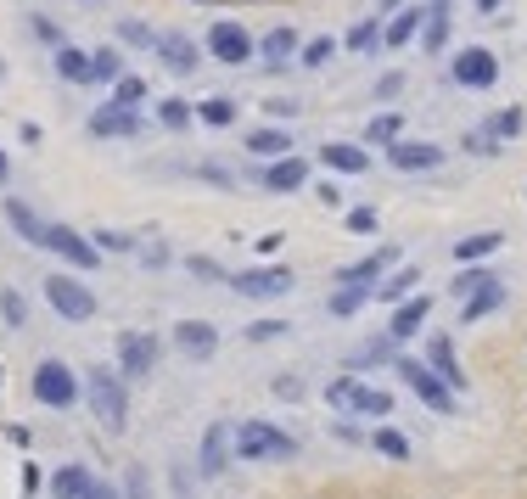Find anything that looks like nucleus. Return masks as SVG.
Returning a JSON list of instances; mask_svg holds the SVG:
<instances>
[{
  "mask_svg": "<svg viewBox=\"0 0 527 499\" xmlns=\"http://www.w3.org/2000/svg\"><path fill=\"white\" fill-rule=\"evenodd\" d=\"M230 460H236V449H230V421H208V432H202V443H197V471L219 483L230 471Z\"/></svg>",
  "mask_w": 527,
  "mask_h": 499,
  "instance_id": "nucleus-15",
  "label": "nucleus"
},
{
  "mask_svg": "<svg viewBox=\"0 0 527 499\" xmlns=\"http://www.w3.org/2000/svg\"><path fill=\"white\" fill-rule=\"evenodd\" d=\"M247 152L258 157V163H270V157H281V152H292V129H281V124H258V129H247Z\"/></svg>",
  "mask_w": 527,
  "mask_h": 499,
  "instance_id": "nucleus-25",
  "label": "nucleus"
},
{
  "mask_svg": "<svg viewBox=\"0 0 527 499\" xmlns=\"http://www.w3.org/2000/svg\"><path fill=\"white\" fill-rule=\"evenodd\" d=\"M0 79H6V62H0Z\"/></svg>",
  "mask_w": 527,
  "mask_h": 499,
  "instance_id": "nucleus-62",
  "label": "nucleus"
},
{
  "mask_svg": "<svg viewBox=\"0 0 527 499\" xmlns=\"http://www.w3.org/2000/svg\"><path fill=\"white\" fill-rule=\"evenodd\" d=\"M152 57L163 62L174 79H191V73L202 68V45L191 40V34H180V29H163L157 34V45H152Z\"/></svg>",
  "mask_w": 527,
  "mask_h": 499,
  "instance_id": "nucleus-11",
  "label": "nucleus"
},
{
  "mask_svg": "<svg viewBox=\"0 0 527 499\" xmlns=\"http://www.w3.org/2000/svg\"><path fill=\"white\" fill-rule=\"evenodd\" d=\"M157 124L169 129V135H186V129L197 124V113H191V101H180V96H163V101H157Z\"/></svg>",
  "mask_w": 527,
  "mask_h": 499,
  "instance_id": "nucleus-36",
  "label": "nucleus"
},
{
  "mask_svg": "<svg viewBox=\"0 0 527 499\" xmlns=\"http://www.w3.org/2000/svg\"><path fill=\"white\" fill-rule=\"evenodd\" d=\"M393 6H404V0H382V12H393Z\"/></svg>",
  "mask_w": 527,
  "mask_h": 499,
  "instance_id": "nucleus-61",
  "label": "nucleus"
},
{
  "mask_svg": "<svg viewBox=\"0 0 527 499\" xmlns=\"http://www.w3.org/2000/svg\"><path fill=\"white\" fill-rule=\"evenodd\" d=\"M415 286H421V270H415V264H404V258H399V264H393V270H387L382 281L371 286V298H382V303H399V298H410Z\"/></svg>",
  "mask_w": 527,
  "mask_h": 499,
  "instance_id": "nucleus-26",
  "label": "nucleus"
},
{
  "mask_svg": "<svg viewBox=\"0 0 527 499\" xmlns=\"http://www.w3.org/2000/svg\"><path fill=\"white\" fill-rule=\"evenodd\" d=\"M342 225L354 230V236H376V225H382V219H376V208H348V214H342Z\"/></svg>",
  "mask_w": 527,
  "mask_h": 499,
  "instance_id": "nucleus-48",
  "label": "nucleus"
},
{
  "mask_svg": "<svg viewBox=\"0 0 527 499\" xmlns=\"http://www.w3.org/2000/svg\"><path fill=\"white\" fill-rule=\"evenodd\" d=\"M331 438H337V443H365V432H359L354 421H348V415H342L337 427H331Z\"/></svg>",
  "mask_w": 527,
  "mask_h": 499,
  "instance_id": "nucleus-56",
  "label": "nucleus"
},
{
  "mask_svg": "<svg viewBox=\"0 0 527 499\" xmlns=\"http://www.w3.org/2000/svg\"><path fill=\"white\" fill-rule=\"evenodd\" d=\"M365 303H371V286H348V281H337V292L326 298V314H331V320H354Z\"/></svg>",
  "mask_w": 527,
  "mask_h": 499,
  "instance_id": "nucleus-33",
  "label": "nucleus"
},
{
  "mask_svg": "<svg viewBox=\"0 0 527 499\" xmlns=\"http://www.w3.org/2000/svg\"><path fill=\"white\" fill-rule=\"evenodd\" d=\"M421 23H427V6H393V17L382 23V51H404V45H415Z\"/></svg>",
  "mask_w": 527,
  "mask_h": 499,
  "instance_id": "nucleus-20",
  "label": "nucleus"
},
{
  "mask_svg": "<svg viewBox=\"0 0 527 499\" xmlns=\"http://www.w3.org/2000/svg\"><path fill=\"white\" fill-rule=\"evenodd\" d=\"M157 359H163V343H157L152 331H118V376H152Z\"/></svg>",
  "mask_w": 527,
  "mask_h": 499,
  "instance_id": "nucleus-13",
  "label": "nucleus"
},
{
  "mask_svg": "<svg viewBox=\"0 0 527 499\" xmlns=\"http://www.w3.org/2000/svg\"><path fill=\"white\" fill-rule=\"evenodd\" d=\"M225 286L236 292V298H247V303H270V298H286V292L298 286V275L286 270V264H253V270L225 275Z\"/></svg>",
  "mask_w": 527,
  "mask_h": 499,
  "instance_id": "nucleus-6",
  "label": "nucleus"
},
{
  "mask_svg": "<svg viewBox=\"0 0 527 499\" xmlns=\"http://www.w3.org/2000/svg\"><path fill=\"white\" fill-rule=\"evenodd\" d=\"M169 343L180 348L186 359H197V365H208V359L219 354V326L214 320H180V326L169 331Z\"/></svg>",
  "mask_w": 527,
  "mask_h": 499,
  "instance_id": "nucleus-16",
  "label": "nucleus"
},
{
  "mask_svg": "<svg viewBox=\"0 0 527 499\" xmlns=\"http://www.w3.org/2000/svg\"><path fill=\"white\" fill-rule=\"evenodd\" d=\"M505 247V230H477V236H460L455 242V264H477V258L499 253Z\"/></svg>",
  "mask_w": 527,
  "mask_h": 499,
  "instance_id": "nucleus-34",
  "label": "nucleus"
},
{
  "mask_svg": "<svg viewBox=\"0 0 527 499\" xmlns=\"http://www.w3.org/2000/svg\"><path fill=\"white\" fill-rule=\"evenodd\" d=\"M113 101H118V107H146V79L124 68V73L113 79Z\"/></svg>",
  "mask_w": 527,
  "mask_h": 499,
  "instance_id": "nucleus-42",
  "label": "nucleus"
},
{
  "mask_svg": "<svg viewBox=\"0 0 527 499\" xmlns=\"http://www.w3.org/2000/svg\"><path fill=\"white\" fill-rule=\"evenodd\" d=\"M449 79L460 90H494L499 85V57L488 45H460L455 57H449Z\"/></svg>",
  "mask_w": 527,
  "mask_h": 499,
  "instance_id": "nucleus-10",
  "label": "nucleus"
},
{
  "mask_svg": "<svg viewBox=\"0 0 527 499\" xmlns=\"http://www.w3.org/2000/svg\"><path fill=\"white\" fill-rule=\"evenodd\" d=\"M511 0H477V17H494V12H505Z\"/></svg>",
  "mask_w": 527,
  "mask_h": 499,
  "instance_id": "nucleus-59",
  "label": "nucleus"
},
{
  "mask_svg": "<svg viewBox=\"0 0 527 499\" xmlns=\"http://www.w3.org/2000/svg\"><path fill=\"white\" fill-rule=\"evenodd\" d=\"M118 45H129V51H152L157 29H146L141 17H118Z\"/></svg>",
  "mask_w": 527,
  "mask_h": 499,
  "instance_id": "nucleus-41",
  "label": "nucleus"
},
{
  "mask_svg": "<svg viewBox=\"0 0 527 499\" xmlns=\"http://www.w3.org/2000/svg\"><path fill=\"white\" fill-rule=\"evenodd\" d=\"M505 309V281L499 275H488L483 286H471L466 298H460V320L466 326H477V320H488V314H499Z\"/></svg>",
  "mask_w": 527,
  "mask_h": 499,
  "instance_id": "nucleus-21",
  "label": "nucleus"
},
{
  "mask_svg": "<svg viewBox=\"0 0 527 499\" xmlns=\"http://www.w3.org/2000/svg\"><path fill=\"white\" fill-rule=\"evenodd\" d=\"M348 51H354V57H371V51H382V23H376V17H365V23H354V29H348Z\"/></svg>",
  "mask_w": 527,
  "mask_h": 499,
  "instance_id": "nucleus-40",
  "label": "nucleus"
},
{
  "mask_svg": "<svg viewBox=\"0 0 527 499\" xmlns=\"http://www.w3.org/2000/svg\"><path fill=\"white\" fill-rule=\"evenodd\" d=\"M393 371H399V382L410 387V393H415L421 404H427L432 415H455V399H460V393H455L449 382H443L438 371H432L427 359H415V354H393Z\"/></svg>",
  "mask_w": 527,
  "mask_h": 499,
  "instance_id": "nucleus-3",
  "label": "nucleus"
},
{
  "mask_svg": "<svg viewBox=\"0 0 527 499\" xmlns=\"http://www.w3.org/2000/svg\"><path fill=\"white\" fill-rule=\"evenodd\" d=\"M6 180H12V157L0 152V186H6Z\"/></svg>",
  "mask_w": 527,
  "mask_h": 499,
  "instance_id": "nucleus-60",
  "label": "nucleus"
},
{
  "mask_svg": "<svg viewBox=\"0 0 527 499\" xmlns=\"http://www.w3.org/2000/svg\"><path fill=\"white\" fill-rule=\"evenodd\" d=\"M79 393L90 399V410H96V421L107 432L129 427V387H124V376H118L113 365H90L85 382H79Z\"/></svg>",
  "mask_w": 527,
  "mask_h": 499,
  "instance_id": "nucleus-1",
  "label": "nucleus"
},
{
  "mask_svg": "<svg viewBox=\"0 0 527 499\" xmlns=\"http://www.w3.org/2000/svg\"><path fill=\"white\" fill-rule=\"evenodd\" d=\"M191 113H197V124H208V129H230L236 124V101L230 96H208V101H197Z\"/></svg>",
  "mask_w": 527,
  "mask_h": 499,
  "instance_id": "nucleus-38",
  "label": "nucleus"
},
{
  "mask_svg": "<svg viewBox=\"0 0 527 499\" xmlns=\"http://www.w3.org/2000/svg\"><path fill=\"white\" fill-rule=\"evenodd\" d=\"M141 129H146L141 107H118V101H107V107L90 113V135H96V141H135Z\"/></svg>",
  "mask_w": 527,
  "mask_h": 499,
  "instance_id": "nucleus-14",
  "label": "nucleus"
},
{
  "mask_svg": "<svg viewBox=\"0 0 527 499\" xmlns=\"http://www.w3.org/2000/svg\"><path fill=\"white\" fill-rule=\"evenodd\" d=\"M449 29H455L449 0H432V6H427V23H421V34H415V40H421V51H432V57H438V51H449Z\"/></svg>",
  "mask_w": 527,
  "mask_h": 499,
  "instance_id": "nucleus-24",
  "label": "nucleus"
},
{
  "mask_svg": "<svg viewBox=\"0 0 527 499\" xmlns=\"http://www.w3.org/2000/svg\"><path fill=\"white\" fill-rule=\"evenodd\" d=\"M275 393H281V399H303V382L298 376H275Z\"/></svg>",
  "mask_w": 527,
  "mask_h": 499,
  "instance_id": "nucleus-57",
  "label": "nucleus"
},
{
  "mask_svg": "<svg viewBox=\"0 0 527 499\" xmlns=\"http://www.w3.org/2000/svg\"><path fill=\"white\" fill-rule=\"evenodd\" d=\"M326 404H331V410H342V415H371V421H387V415H393V393L359 382V371L326 382Z\"/></svg>",
  "mask_w": 527,
  "mask_h": 499,
  "instance_id": "nucleus-4",
  "label": "nucleus"
},
{
  "mask_svg": "<svg viewBox=\"0 0 527 499\" xmlns=\"http://www.w3.org/2000/svg\"><path fill=\"white\" fill-rule=\"evenodd\" d=\"M6 225H12L29 247H40V242H45V219L34 214V208H29L23 197H6Z\"/></svg>",
  "mask_w": 527,
  "mask_h": 499,
  "instance_id": "nucleus-29",
  "label": "nucleus"
},
{
  "mask_svg": "<svg viewBox=\"0 0 527 499\" xmlns=\"http://www.w3.org/2000/svg\"><path fill=\"white\" fill-rule=\"evenodd\" d=\"M298 29H286V23H281V29H270V34H264V40H258V57H264V68H286V62H292V57H298Z\"/></svg>",
  "mask_w": 527,
  "mask_h": 499,
  "instance_id": "nucleus-28",
  "label": "nucleus"
},
{
  "mask_svg": "<svg viewBox=\"0 0 527 499\" xmlns=\"http://www.w3.org/2000/svg\"><path fill=\"white\" fill-rule=\"evenodd\" d=\"M90 477H96V471H90V466H79V460L57 466V471H51V499H85Z\"/></svg>",
  "mask_w": 527,
  "mask_h": 499,
  "instance_id": "nucleus-30",
  "label": "nucleus"
},
{
  "mask_svg": "<svg viewBox=\"0 0 527 499\" xmlns=\"http://www.w3.org/2000/svg\"><path fill=\"white\" fill-rule=\"evenodd\" d=\"M427 365L443 376V382L455 387V393H466V371H460V359H455V343L443 337V331H432L427 337Z\"/></svg>",
  "mask_w": 527,
  "mask_h": 499,
  "instance_id": "nucleus-23",
  "label": "nucleus"
},
{
  "mask_svg": "<svg viewBox=\"0 0 527 499\" xmlns=\"http://www.w3.org/2000/svg\"><path fill=\"white\" fill-rule=\"evenodd\" d=\"M320 163H326L331 174H365L371 169V146L365 141H326L320 146Z\"/></svg>",
  "mask_w": 527,
  "mask_h": 499,
  "instance_id": "nucleus-22",
  "label": "nucleus"
},
{
  "mask_svg": "<svg viewBox=\"0 0 527 499\" xmlns=\"http://www.w3.org/2000/svg\"><path fill=\"white\" fill-rule=\"evenodd\" d=\"M90 242H96L101 258H107V253H135V247H141V236H135V230H96Z\"/></svg>",
  "mask_w": 527,
  "mask_h": 499,
  "instance_id": "nucleus-44",
  "label": "nucleus"
},
{
  "mask_svg": "<svg viewBox=\"0 0 527 499\" xmlns=\"http://www.w3.org/2000/svg\"><path fill=\"white\" fill-rule=\"evenodd\" d=\"M399 90H404V73H399V68L376 79V101H393V96H399Z\"/></svg>",
  "mask_w": 527,
  "mask_h": 499,
  "instance_id": "nucleus-54",
  "label": "nucleus"
},
{
  "mask_svg": "<svg viewBox=\"0 0 527 499\" xmlns=\"http://www.w3.org/2000/svg\"><path fill=\"white\" fill-rule=\"evenodd\" d=\"M135 253H141V264H146V270H163V264H169V247L157 242V236H146V242L135 247Z\"/></svg>",
  "mask_w": 527,
  "mask_h": 499,
  "instance_id": "nucleus-51",
  "label": "nucleus"
},
{
  "mask_svg": "<svg viewBox=\"0 0 527 499\" xmlns=\"http://www.w3.org/2000/svg\"><path fill=\"white\" fill-rule=\"evenodd\" d=\"M124 499H157L152 494V471H146V466H129L124 471Z\"/></svg>",
  "mask_w": 527,
  "mask_h": 499,
  "instance_id": "nucleus-46",
  "label": "nucleus"
},
{
  "mask_svg": "<svg viewBox=\"0 0 527 499\" xmlns=\"http://www.w3.org/2000/svg\"><path fill=\"white\" fill-rule=\"evenodd\" d=\"M488 275H494V270H483V264H466V270H460V275H455V298H466L471 286H483V281H488Z\"/></svg>",
  "mask_w": 527,
  "mask_h": 499,
  "instance_id": "nucleus-53",
  "label": "nucleus"
},
{
  "mask_svg": "<svg viewBox=\"0 0 527 499\" xmlns=\"http://www.w3.org/2000/svg\"><path fill=\"white\" fill-rule=\"evenodd\" d=\"M29 387H34V404H45V410H73L79 404V371L68 359H40Z\"/></svg>",
  "mask_w": 527,
  "mask_h": 499,
  "instance_id": "nucleus-5",
  "label": "nucleus"
},
{
  "mask_svg": "<svg viewBox=\"0 0 527 499\" xmlns=\"http://www.w3.org/2000/svg\"><path fill=\"white\" fill-rule=\"evenodd\" d=\"M118 73H124V51H118V45L90 51V85H113Z\"/></svg>",
  "mask_w": 527,
  "mask_h": 499,
  "instance_id": "nucleus-37",
  "label": "nucleus"
},
{
  "mask_svg": "<svg viewBox=\"0 0 527 499\" xmlns=\"http://www.w3.org/2000/svg\"><path fill=\"white\" fill-rule=\"evenodd\" d=\"M393 354H399V343L382 331V337H371L365 348H354V354H348V371H376V365H393Z\"/></svg>",
  "mask_w": 527,
  "mask_h": 499,
  "instance_id": "nucleus-32",
  "label": "nucleus"
},
{
  "mask_svg": "<svg viewBox=\"0 0 527 499\" xmlns=\"http://www.w3.org/2000/svg\"><path fill=\"white\" fill-rule=\"evenodd\" d=\"M230 449L236 460H298L303 443L292 432H281L275 421H242V427H230Z\"/></svg>",
  "mask_w": 527,
  "mask_h": 499,
  "instance_id": "nucleus-2",
  "label": "nucleus"
},
{
  "mask_svg": "<svg viewBox=\"0 0 527 499\" xmlns=\"http://www.w3.org/2000/svg\"><path fill=\"white\" fill-rule=\"evenodd\" d=\"M45 253H57L62 264H73V270H101V247L90 242L85 230H73V225H51V219H45Z\"/></svg>",
  "mask_w": 527,
  "mask_h": 499,
  "instance_id": "nucleus-9",
  "label": "nucleus"
},
{
  "mask_svg": "<svg viewBox=\"0 0 527 499\" xmlns=\"http://www.w3.org/2000/svg\"><path fill=\"white\" fill-rule=\"evenodd\" d=\"M51 62H57V79H62V85H90V51H85V45H68V40H62L57 51H51Z\"/></svg>",
  "mask_w": 527,
  "mask_h": 499,
  "instance_id": "nucleus-27",
  "label": "nucleus"
},
{
  "mask_svg": "<svg viewBox=\"0 0 527 499\" xmlns=\"http://www.w3.org/2000/svg\"><path fill=\"white\" fill-rule=\"evenodd\" d=\"M0 314H6V326H29V303H23V292H0Z\"/></svg>",
  "mask_w": 527,
  "mask_h": 499,
  "instance_id": "nucleus-47",
  "label": "nucleus"
},
{
  "mask_svg": "<svg viewBox=\"0 0 527 499\" xmlns=\"http://www.w3.org/2000/svg\"><path fill=\"white\" fill-rule=\"evenodd\" d=\"M202 57L225 62V68H247V62L258 57V40L242 29V23H230V17H219L214 29H208V40H202Z\"/></svg>",
  "mask_w": 527,
  "mask_h": 499,
  "instance_id": "nucleus-8",
  "label": "nucleus"
},
{
  "mask_svg": "<svg viewBox=\"0 0 527 499\" xmlns=\"http://www.w3.org/2000/svg\"><path fill=\"white\" fill-rule=\"evenodd\" d=\"M404 135V113L393 107V113H376L371 124H365V146H393Z\"/></svg>",
  "mask_w": 527,
  "mask_h": 499,
  "instance_id": "nucleus-39",
  "label": "nucleus"
},
{
  "mask_svg": "<svg viewBox=\"0 0 527 499\" xmlns=\"http://www.w3.org/2000/svg\"><path fill=\"white\" fill-rule=\"evenodd\" d=\"M365 443H371V449H376V455H382V460H399V466H404V460L415 455V449H410V438H404L399 427H376V432H371V438H365Z\"/></svg>",
  "mask_w": 527,
  "mask_h": 499,
  "instance_id": "nucleus-35",
  "label": "nucleus"
},
{
  "mask_svg": "<svg viewBox=\"0 0 527 499\" xmlns=\"http://www.w3.org/2000/svg\"><path fill=\"white\" fill-rule=\"evenodd\" d=\"M270 113H275V118H298V101H281V96H275Z\"/></svg>",
  "mask_w": 527,
  "mask_h": 499,
  "instance_id": "nucleus-58",
  "label": "nucleus"
},
{
  "mask_svg": "<svg viewBox=\"0 0 527 499\" xmlns=\"http://www.w3.org/2000/svg\"><path fill=\"white\" fill-rule=\"evenodd\" d=\"M460 146H466L471 157H499V152H505V146H499V141H488L483 129H471V135H466V141H460Z\"/></svg>",
  "mask_w": 527,
  "mask_h": 499,
  "instance_id": "nucleus-52",
  "label": "nucleus"
},
{
  "mask_svg": "<svg viewBox=\"0 0 527 499\" xmlns=\"http://www.w3.org/2000/svg\"><path fill=\"white\" fill-rule=\"evenodd\" d=\"M477 129H483L488 141H499V146H505V141H516V135L527 129V113H522V107H499V113H488Z\"/></svg>",
  "mask_w": 527,
  "mask_h": 499,
  "instance_id": "nucleus-31",
  "label": "nucleus"
},
{
  "mask_svg": "<svg viewBox=\"0 0 527 499\" xmlns=\"http://www.w3.org/2000/svg\"><path fill=\"white\" fill-rule=\"evenodd\" d=\"M29 34H34V40H40V45H51V51H57V45L68 40V34H62L57 23H51V17H40V12L29 17Z\"/></svg>",
  "mask_w": 527,
  "mask_h": 499,
  "instance_id": "nucleus-49",
  "label": "nucleus"
},
{
  "mask_svg": "<svg viewBox=\"0 0 527 499\" xmlns=\"http://www.w3.org/2000/svg\"><path fill=\"white\" fill-rule=\"evenodd\" d=\"M186 270L191 275H197V281H208V286H214V281H225V264H219V258H208V253H186Z\"/></svg>",
  "mask_w": 527,
  "mask_h": 499,
  "instance_id": "nucleus-45",
  "label": "nucleus"
},
{
  "mask_svg": "<svg viewBox=\"0 0 527 499\" xmlns=\"http://www.w3.org/2000/svg\"><path fill=\"white\" fill-rule=\"evenodd\" d=\"M399 258H404L399 247H376V253L354 258V264H342V270H337V281H348V286H376L387 270H393V264H399Z\"/></svg>",
  "mask_w": 527,
  "mask_h": 499,
  "instance_id": "nucleus-19",
  "label": "nucleus"
},
{
  "mask_svg": "<svg viewBox=\"0 0 527 499\" xmlns=\"http://www.w3.org/2000/svg\"><path fill=\"white\" fill-rule=\"evenodd\" d=\"M427 314H432V298H427V292H410V298H399V303H393V320H387V337L404 348L415 331L427 326Z\"/></svg>",
  "mask_w": 527,
  "mask_h": 499,
  "instance_id": "nucleus-18",
  "label": "nucleus"
},
{
  "mask_svg": "<svg viewBox=\"0 0 527 499\" xmlns=\"http://www.w3.org/2000/svg\"><path fill=\"white\" fill-rule=\"evenodd\" d=\"M331 57H337V40H331V34H314V40L298 45V62H303V68H326Z\"/></svg>",
  "mask_w": 527,
  "mask_h": 499,
  "instance_id": "nucleus-43",
  "label": "nucleus"
},
{
  "mask_svg": "<svg viewBox=\"0 0 527 499\" xmlns=\"http://www.w3.org/2000/svg\"><path fill=\"white\" fill-rule=\"evenodd\" d=\"M286 320H253V326H247V343H270V337H286Z\"/></svg>",
  "mask_w": 527,
  "mask_h": 499,
  "instance_id": "nucleus-50",
  "label": "nucleus"
},
{
  "mask_svg": "<svg viewBox=\"0 0 527 499\" xmlns=\"http://www.w3.org/2000/svg\"><path fill=\"white\" fill-rule=\"evenodd\" d=\"M40 292H45V303L62 314V320H73V326H85V320H96V292H90L79 275H45L40 281Z\"/></svg>",
  "mask_w": 527,
  "mask_h": 499,
  "instance_id": "nucleus-7",
  "label": "nucleus"
},
{
  "mask_svg": "<svg viewBox=\"0 0 527 499\" xmlns=\"http://www.w3.org/2000/svg\"><path fill=\"white\" fill-rule=\"evenodd\" d=\"M387 163L399 174H432V169H443V146L438 141H393L387 146Z\"/></svg>",
  "mask_w": 527,
  "mask_h": 499,
  "instance_id": "nucleus-17",
  "label": "nucleus"
},
{
  "mask_svg": "<svg viewBox=\"0 0 527 499\" xmlns=\"http://www.w3.org/2000/svg\"><path fill=\"white\" fill-rule=\"evenodd\" d=\"M258 186L270 191V197H292V191H303L309 186V157H298V152L270 157V163L258 169Z\"/></svg>",
  "mask_w": 527,
  "mask_h": 499,
  "instance_id": "nucleus-12",
  "label": "nucleus"
},
{
  "mask_svg": "<svg viewBox=\"0 0 527 499\" xmlns=\"http://www.w3.org/2000/svg\"><path fill=\"white\" fill-rule=\"evenodd\" d=\"M85 499H124V488H118V483H107V477H90Z\"/></svg>",
  "mask_w": 527,
  "mask_h": 499,
  "instance_id": "nucleus-55",
  "label": "nucleus"
}]
</instances>
